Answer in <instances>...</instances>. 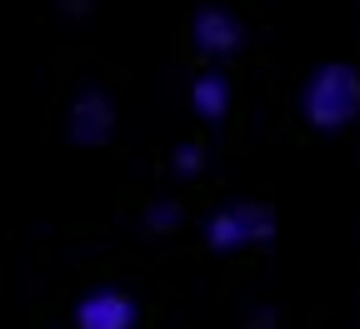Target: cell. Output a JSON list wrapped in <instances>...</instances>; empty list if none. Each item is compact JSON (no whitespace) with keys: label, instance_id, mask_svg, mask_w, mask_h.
<instances>
[{"label":"cell","instance_id":"1","mask_svg":"<svg viewBox=\"0 0 360 329\" xmlns=\"http://www.w3.org/2000/svg\"><path fill=\"white\" fill-rule=\"evenodd\" d=\"M300 115L310 130L321 135H340L355 115H360V70L350 60H326L315 65L300 85Z\"/></svg>","mask_w":360,"mask_h":329},{"label":"cell","instance_id":"2","mask_svg":"<svg viewBox=\"0 0 360 329\" xmlns=\"http://www.w3.org/2000/svg\"><path fill=\"white\" fill-rule=\"evenodd\" d=\"M276 229H281V220L270 205L231 200L205 220V245H210V255H236V250H255L265 240H276Z\"/></svg>","mask_w":360,"mask_h":329},{"label":"cell","instance_id":"3","mask_svg":"<svg viewBox=\"0 0 360 329\" xmlns=\"http://www.w3.org/2000/svg\"><path fill=\"white\" fill-rule=\"evenodd\" d=\"M65 140L80 145V150H101V145L115 140V100L101 85H85L65 105Z\"/></svg>","mask_w":360,"mask_h":329},{"label":"cell","instance_id":"4","mask_svg":"<svg viewBox=\"0 0 360 329\" xmlns=\"http://www.w3.org/2000/svg\"><path fill=\"white\" fill-rule=\"evenodd\" d=\"M191 35H195V51H200L205 60H231V55L245 51V25H240L231 11H225V6H205V11H195Z\"/></svg>","mask_w":360,"mask_h":329},{"label":"cell","instance_id":"5","mask_svg":"<svg viewBox=\"0 0 360 329\" xmlns=\"http://www.w3.org/2000/svg\"><path fill=\"white\" fill-rule=\"evenodd\" d=\"M75 329H135V300L120 290H90L75 304Z\"/></svg>","mask_w":360,"mask_h":329},{"label":"cell","instance_id":"6","mask_svg":"<svg viewBox=\"0 0 360 329\" xmlns=\"http://www.w3.org/2000/svg\"><path fill=\"white\" fill-rule=\"evenodd\" d=\"M191 110H195L200 120L220 125L225 110H231V80H225L220 70H200V75L191 80Z\"/></svg>","mask_w":360,"mask_h":329},{"label":"cell","instance_id":"7","mask_svg":"<svg viewBox=\"0 0 360 329\" xmlns=\"http://www.w3.org/2000/svg\"><path fill=\"white\" fill-rule=\"evenodd\" d=\"M150 234H175L180 224H186V210H180V200H155L146 205V220H141Z\"/></svg>","mask_w":360,"mask_h":329},{"label":"cell","instance_id":"8","mask_svg":"<svg viewBox=\"0 0 360 329\" xmlns=\"http://www.w3.org/2000/svg\"><path fill=\"white\" fill-rule=\"evenodd\" d=\"M170 165H175V175H180V180H195V175L205 170V150L186 140V145H175V150H170Z\"/></svg>","mask_w":360,"mask_h":329},{"label":"cell","instance_id":"9","mask_svg":"<svg viewBox=\"0 0 360 329\" xmlns=\"http://www.w3.org/2000/svg\"><path fill=\"white\" fill-rule=\"evenodd\" d=\"M56 11H60L65 20H85L90 11H96V0H56Z\"/></svg>","mask_w":360,"mask_h":329},{"label":"cell","instance_id":"10","mask_svg":"<svg viewBox=\"0 0 360 329\" xmlns=\"http://www.w3.org/2000/svg\"><path fill=\"white\" fill-rule=\"evenodd\" d=\"M281 324V314L270 309V304H260V309H250V319H245V329H276Z\"/></svg>","mask_w":360,"mask_h":329}]
</instances>
